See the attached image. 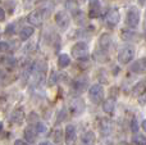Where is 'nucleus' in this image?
Segmentation results:
<instances>
[{"mask_svg": "<svg viewBox=\"0 0 146 145\" xmlns=\"http://www.w3.org/2000/svg\"><path fill=\"white\" fill-rule=\"evenodd\" d=\"M72 57L78 61H86L88 58V46L86 43H77L73 45L72 51H71Z\"/></svg>", "mask_w": 146, "mask_h": 145, "instance_id": "obj_1", "label": "nucleus"}, {"mask_svg": "<svg viewBox=\"0 0 146 145\" xmlns=\"http://www.w3.org/2000/svg\"><path fill=\"white\" fill-rule=\"evenodd\" d=\"M88 98L94 104H99L104 100V87L100 84H95L88 89Z\"/></svg>", "mask_w": 146, "mask_h": 145, "instance_id": "obj_2", "label": "nucleus"}, {"mask_svg": "<svg viewBox=\"0 0 146 145\" xmlns=\"http://www.w3.org/2000/svg\"><path fill=\"white\" fill-rule=\"evenodd\" d=\"M135 57V48L131 45H127L122 48L118 53V62L121 64H128Z\"/></svg>", "mask_w": 146, "mask_h": 145, "instance_id": "obj_3", "label": "nucleus"}, {"mask_svg": "<svg viewBox=\"0 0 146 145\" xmlns=\"http://www.w3.org/2000/svg\"><path fill=\"white\" fill-rule=\"evenodd\" d=\"M126 23L129 28H136L140 23V10L136 7H131L127 12Z\"/></svg>", "mask_w": 146, "mask_h": 145, "instance_id": "obj_4", "label": "nucleus"}, {"mask_svg": "<svg viewBox=\"0 0 146 145\" xmlns=\"http://www.w3.org/2000/svg\"><path fill=\"white\" fill-rule=\"evenodd\" d=\"M121 21V14H119V10L115 9V8H111L106 12L105 14V22L109 27H115Z\"/></svg>", "mask_w": 146, "mask_h": 145, "instance_id": "obj_5", "label": "nucleus"}, {"mask_svg": "<svg viewBox=\"0 0 146 145\" xmlns=\"http://www.w3.org/2000/svg\"><path fill=\"white\" fill-rule=\"evenodd\" d=\"M55 22L60 30H67L69 27V23H71V17H69L68 13L62 10V12H58L55 14Z\"/></svg>", "mask_w": 146, "mask_h": 145, "instance_id": "obj_6", "label": "nucleus"}, {"mask_svg": "<svg viewBox=\"0 0 146 145\" xmlns=\"http://www.w3.org/2000/svg\"><path fill=\"white\" fill-rule=\"evenodd\" d=\"M77 134H76V127L73 125H68L64 130V141L67 145H74Z\"/></svg>", "mask_w": 146, "mask_h": 145, "instance_id": "obj_7", "label": "nucleus"}, {"mask_svg": "<svg viewBox=\"0 0 146 145\" xmlns=\"http://www.w3.org/2000/svg\"><path fill=\"white\" fill-rule=\"evenodd\" d=\"M85 102H83L81 98H77V99H73L69 104V109H71L72 114L74 116H80L81 113L85 110Z\"/></svg>", "mask_w": 146, "mask_h": 145, "instance_id": "obj_8", "label": "nucleus"}, {"mask_svg": "<svg viewBox=\"0 0 146 145\" xmlns=\"http://www.w3.org/2000/svg\"><path fill=\"white\" fill-rule=\"evenodd\" d=\"M28 22H30L31 25L36 26V27H40L44 22V14L38 9L33 10V12H31L30 14H28Z\"/></svg>", "mask_w": 146, "mask_h": 145, "instance_id": "obj_9", "label": "nucleus"}, {"mask_svg": "<svg viewBox=\"0 0 146 145\" xmlns=\"http://www.w3.org/2000/svg\"><path fill=\"white\" fill-rule=\"evenodd\" d=\"M37 8L44 15H49L54 10V3L50 0H38Z\"/></svg>", "mask_w": 146, "mask_h": 145, "instance_id": "obj_10", "label": "nucleus"}, {"mask_svg": "<svg viewBox=\"0 0 146 145\" xmlns=\"http://www.w3.org/2000/svg\"><path fill=\"white\" fill-rule=\"evenodd\" d=\"M111 128H113L111 121L108 120V118H101L100 122H99V130H100L101 135L108 136L111 132Z\"/></svg>", "mask_w": 146, "mask_h": 145, "instance_id": "obj_11", "label": "nucleus"}, {"mask_svg": "<svg viewBox=\"0 0 146 145\" xmlns=\"http://www.w3.org/2000/svg\"><path fill=\"white\" fill-rule=\"evenodd\" d=\"M101 13V7L99 0H91L90 7H88V17L90 18H98Z\"/></svg>", "mask_w": 146, "mask_h": 145, "instance_id": "obj_12", "label": "nucleus"}, {"mask_svg": "<svg viewBox=\"0 0 146 145\" xmlns=\"http://www.w3.org/2000/svg\"><path fill=\"white\" fill-rule=\"evenodd\" d=\"M131 71L132 72H136V73H142V72H146V57L135 62V63L131 66Z\"/></svg>", "mask_w": 146, "mask_h": 145, "instance_id": "obj_13", "label": "nucleus"}, {"mask_svg": "<svg viewBox=\"0 0 146 145\" xmlns=\"http://www.w3.org/2000/svg\"><path fill=\"white\" fill-rule=\"evenodd\" d=\"M111 43H113L111 36L109 35V33H103V35L100 36V40H99V46H100L101 49L108 51L109 48L111 46Z\"/></svg>", "mask_w": 146, "mask_h": 145, "instance_id": "obj_14", "label": "nucleus"}, {"mask_svg": "<svg viewBox=\"0 0 146 145\" xmlns=\"http://www.w3.org/2000/svg\"><path fill=\"white\" fill-rule=\"evenodd\" d=\"M95 141V135L92 131H87L81 136V145H94Z\"/></svg>", "mask_w": 146, "mask_h": 145, "instance_id": "obj_15", "label": "nucleus"}, {"mask_svg": "<svg viewBox=\"0 0 146 145\" xmlns=\"http://www.w3.org/2000/svg\"><path fill=\"white\" fill-rule=\"evenodd\" d=\"M121 37L123 39L124 41H136L139 39L136 32H133L132 30H122L121 32Z\"/></svg>", "mask_w": 146, "mask_h": 145, "instance_id": "obj_16", "label": "nucleus"}, {"mask_svg": "<svg viewBox=\"0 0 146 145\" xmlns=\"http://www.w3.org/2000/svg\"><path fill=\"white\" fill-rule=\"evenodd\" d=\"M23 118H25V113H23V110L22 109H15L14 112L12 113V117H10V120H12L13 123L21 125V123L23 122Z\"/></svg>", "mask_w": 146, "mask_h": 145, "instance_id": "obj_17", "label": "nucleus"}, {"mask_svg": "<svg viewBox=\"0 0 146 145\" xmlns=\"http://www.w3.org/2000/svg\"><path fill=\"white\" fill-rule=\"evenodd\" d=\"M95 59L98 62H100V63H105V62L109 61V55H108V51L104 50V49H99V50L95 51Z\"/></svg>", "mask_w": 146, "mask_h": 145, "instance_id": "obj_18", "label": "nucleus"}, {"mask_svg": "<svg viewBox=\"0 0 146 145\" xmlns=\"http://www.w3.org/2000/svg\"><path fill=\"white\" fill-rule=\"evenodd\" d=\"M36 136H37V132H36V130L33 127H27L25 130V138L28 143H35Z\"/></svg>", "mask_w": 146, "mask_h": 145, "instance_id": "obj_19", "label": "nucleus"}, {"mask_svg": "<svg viewBox=\"0 0 146 145\" xmlns=\"http://www.w3.org/2000/svg\"><path fill=\"white\" fill-rule=\"evenodd\" d=\"M32 35H33V28L30 27V26L23 27L22 30H21V32H19V37H21V40H23V41L28 40Z\"/></svg>", "mask_w": 146, "mask_h": 145, "instance_id": "obj_20", "label": "nucleus"}, {"mask_svg": "<svg viewBox=\"0 0 146 145\" xmlns=\"http://www.w3.org/2000/svg\"><path fill=\"white\" fill-rule=\"evenodd\" d=\"M114 108H115V100H114V99L109 98V99L104 100V103H103V109H104V112L111 113V112L114 110Z\"/></svg>", "mask_w": 146, "mask_h": 145, "instance_id": "obj_21", "label": "nucleus"}, {"mask_svg": "<svg viewBox=\"0 0 146 145\" xmlns=\"http://www.w3.org/2000/svg\"><path fill=\"white\" fill-rule=\"evenodd\" d=\"M87 89V80L86 78H77L74 81V90L82 92Z\"/></svg>", "mask_w": 146, "mask_h": 145, "instance_id": "obj_22", "label": "nucleus"}, {"mask_svg": "<svg viewBox=\"0 0 146 145\" xmlns=\"http://www.w3.org/2000/svg\"><path fill=\"white\" fill-rule=\"evenodd\" d=\"M58 64L60 68H66L71 64V58H69L68 54H60L58 58Z\"/></svg>", "mask_w": 146, "mask_h": 145, "instance_id": "obj_23", "label": "nucleus"}, {"mask_svg": "<svg viewBox=\"0 0 146 145\" xmlns=\"http://www.w3.org/2000/svg\"><path fill=\"white\" fill-rule=\"evenodd\" d=\"M145 85H146L145 82H139L137 85H135L133 89H132V95L139 98L141 94H144L145 92Z\"/></svg>", "mask_w": 146, "mask_h": 145, "instance_id": "obj_24", "label": "nucleus"}, {"mask_svg": "<svg viewBox=\"0 0 146 145\" xmlns=\"http://www.w3.org/2000/svg\"><path fill=\"white\" fill-rule=\"evenodd\" d=\"M64 140V134H63V130H60V128H58V130H55L53 132V141L55 143L56 145H60L62 141Z\"/></svg>", "mask_w": 146, "mask_h": 145, "instance_id": "obj_25", "label": "nucleus"}, {"mask_svg": "<svg viewBox=\"0 0 146 145\" xmlns=\"http://www.w3.org/2000/svg\"><path fill=\"white\" fill-rule=\"evenodd\" d=\"M132 141L136 145H146V136L142 135V134H135L133 138H132Z\"/></svg>", "mask_w": 146, "mask_h": 145, "instance_id": "obj_26", "label": "nucleus"}, {"mask_svg": "<svg viewBox=\"0 0 146 145\" xmlns=\"http://www.w3.org/2000/svg\"><path fill=\"white\" fill-rule=\"evenodd\" d=\"M27 121H28V123L30 125H37L38 122H40V117H38V114L36 112H31L30 114H28V117H27Z\"/></svg>", "mask_w": 146, "mask_h": 145, "instance_id": "obj_27", "label": "nucleus"}, {"mask_svg": "<svg viewBox=\"0 0 146 145\" xmlns=\"http://www.w3.org/2000/svg\"><path fill=\"white\" fill-rule=\"evenodd\" d=\"M56 84H58V74H56L55 71H53L48 80V85L49 86H54V85H56Z\"/></svg>", "mask_w": 146, "mask_h": 145, "instance_id": "obj_28", "label": "nucleus"}, {"mask_svg": "<svg viewBox=\"0 0 146 145\" xmlns=\"http://www.w3.org/2000/svg\"><path fill=\"white\" fill-rule=\"evenodd\" d=\"M35 130H36V132H37V134H44L46 131V127L41 122H38L37 125L35 126Z\"/></svg>", "mask_w": 146, "mask_h": 145, "instance_id": "obj_29", "label": "nucleus"}, {"mask_svg": "<svg viewBox=\"0 0 146 145\" xmlns=\"http://www.w3.org/2000/svg\"><path fill=\"white\" fill-rule=\"evenodd\" d=\"M14 31H15V25L14 23H10V25L5 28V33H8V35H13Z\"/></svg>", "mask_w": 146, "mask_h": 145, "instance_id": "obj_30", "label": "nucleus"}, {"mask_svg": "<svg viewBox=\"0 0 146 145\" xmlns=\"http://www.w3.org/2000/svg\"><path fill=\"white\" fill-rule=\"evenodd\" d=\"M9 44L8 43H4V41H0V53H3V51H8L9 50Z\"/></svg>", "mask_w": 146, "mask_h": 145, "instance_id": "obj_31", "label": "nucleus"}, {"mask_svg": "<svg viewBox=\"0 0 146 145\" xmlns=\"http://www.w3.org/2000/svg\"><path fill=\"white\" fill-rule=\"evenodd\" d=\"M131 130H132V132H135V134H137V131H139V123H137L136 120H132V122H131Z\"/></svg>", "mask_w": 146, "mask_h": 145, "instance_id": "obj_32", "label": "nucleus"}, {"mask_svg": "<svg viewBox=\"0 0 146 145\" xmlns=\"http://www.w3.org/2000/svg\"><path fill=\"white\" fill-rule=\"evenodd\" d=\"M139 103H140L141 105H145V104H146V91L144 92V94H141V95L139 96Z\"/></svg>", "mask_w": 146, "mask_h": 145, "instance_id": "obj_33", "label": "nucleus"}, {"mask_svg": "<svg viewBox=\"0 0 146 145\" xmlns=\"http://www.w3.org/2000/svg\"><path fill=\"white\" fill-rule=\"evenodd\" d=\"M5 21V12L3 8H0V22H4Z\"/></svg>", "mask_w": 146, "mask_h": 145, "instance_id": "obj_34", "label": "nucleus"}, {"mask_svg": "<svg viewBox=\"0 0 146 145\" xmlns=\"http://www.w3.org/2000/svg\"><path fill=\"white\" fill-rule=\"evenodd\" d=\"M14 145H28V144L26 143V141H23V140H15Z\"/></svg>", "mask_w": 146, "mask_h": 145, "instance_id": "obj_35", "label": "nucleus"}, {"mask_svg": "<svg viewBox=\"0 0 146 145\" xmlns=\"http://www.w3.org/2000/svg\"><path fill=\"white\" fill-rule=\"evenodd\" d=\"M145 3H146V0H139V4L140 5H145Z\"/></svg>", "mask_w": 146, "mask_h": 145, "instance_id": "obj_36", "label": "nucleus"}, {"mask_svg": "<svg viewBox=\"0 0 146 145\" xmlns=\"http://www.w3.org/2000/svg\"><path fill=\"white\" fill-rule=\"evenodd\" d=\"M142 128H144V130L146 131V120L144 121V122H142Z\"/></svg>", "mask_w": 146, "mask_h": 145, "instance_id": "obj_37", "label": "nucleus"}, {"mask_svg": "<svg viewBox=\"0 0 146 145\" xmlns=\"http://www.w3.org/2000/svg\"><path fill=\"white\" fill-rule=\"evenodd\" d=\"M118 145H131V144H128V143H126V141H122V143H119Z\"/></svg>", "mask_w": 146, "mask_h": 145, "instance_id": "obj_38", "label": "nucleus"}, {"mask_svg": "<svg viewBox=\"0 0 146 145\" xmlns=\"http://www.w3.org/2000/svg\"><path fill=\"white\" fill-rule=\"evenodd\" d=\"M1 131H3V123L0 122V132H1Z\"/></svg>", "mask_w": 146, "mask_h": 145, "instance_id": "obj_39", "label": "nucleus"}, {"mask_svg": "<svg viewBox=\"0 0 146 145\" xmlns=\"http://www.w3.org/2000/svg\"><path fill=\"white\" fill-rule=\"evenodd\" d=\"M40 145H48V143H41Z\"/></svg>", "mask_w": 146, "mask_h": 145, "instance_id": "obj_40", "label": "nucleus"}, {"mask_svg": "<svg viewBox=\"0 0 146 145\" xmlns=\"http://www.w3.org/2000/svg\"><path fill=\"white\" fill-rule=\"evenodd\" d=\"M145 84H146V82H145Z\"/></svg>", "mask_w": 146, "mask_h": 145, "instance_id": "obj_41", "label": "nucleus"}]
</instances>
